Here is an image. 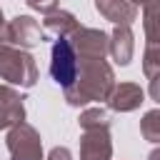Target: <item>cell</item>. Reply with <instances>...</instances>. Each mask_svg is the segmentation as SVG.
<instances>
[{
    "label": "cell",
    "mask_w": 160,
    "mask_h": 160,
    "mask_svg": "<svg viewBox=\"0 0 160 160\" xmlns=\"http://www.w3.org/2000/svg\"><path fill=\"white\" fill-rule=\"evenodd\" d=\"M112 88H115V72H112V68L105 60L78 58V75L62 90H65L68 105L80 108V105H88V102L108 100Z\"/></svg>",
    "instance_id": "1"
},
{
    "label": "cell",
    "mask_w": 160,
    "mask_h": 160,
    "mask_svg": "<svg viewBox=\"0 0 160 160\" xmlns=\"http://www.w3.org/2000/svg\"><path fill=\"white\" fill-rule=\"evenodd\" d=\"M0 80H5L8 85L32 88L38 82L35 58L28 50H20L12 45H0Z\"/></svg>",
    "instance_id": "2"
},
{
    "label": "cell",
    "mask_w": 160,
    "mask_h": 160,
    "mask_svg": "<svg viewBox=\"0 0 160 160\" xmlns=\"http://www.w3.org/2000/svg\"><path fill=\"white\" fill-rule=\"evenodd\" d=\"M5 145H8L10 160H45L40 132L30 122H18V125L8 128Z\"/></svg>",
    "instance_id": "3"
},
{
    "label": "cell",
    "mask_w": 160,
    "mask_h": 160,
    "mask_svg": "<svg viewBox=\"0 0 160 160\" xmlns=\"http://www.w3.org/2000/svg\"><path fill=\"white\" fill-rule=\"evenodd\" d=\"M68 42L78 58H88V60H105L108 48H110L108 32H102L98 28H82V25L68 38Z\"/></svg>",
    "instance_id": "4"
},
{
    "label": "cell",
    "mask_w": 160,
    "mask_h": 160,
    "mask_svg": "<svg viewBox=\"0 0 160 160\" xmlns=\"http://www.w3.org/2000/svg\"><path fill=\"white\" fill-rule=\"evenodd\" d=\"M78 75V55L75 50L70 48L68 38H55L52 42V50H50V78L68 88Z\"/></svg>",
    "instance_id": "5"
},
{
    "label": "cell",
    "mask_w": 160,
    "mask_h": 160,
    "mask_svg": "<svg viewBox=\"0 0 160 160\" xmlns=\"http://www.w3.org/2000/svg\"><path fill=\"white\" fill-rule=\"evenodd\" d=\"M40 42H45V32L40 30L35 18L15 15L12 20H8V25H5V45L28 50V48H35Z\"/></svg>",
    "instance_id": "6"
},
{
    "label": "cell",
    "mask_w": 160,
    "mask_h": 160,
    "mask_svg": "<svg viewBox=\"0 0 160 160\" xmlns=\"http://www.w3.org/2000/svg\"><path fill=\"white\" fill-rule=\"evenodd\" d=\"M112 158V138L108 128L82 130L80 138V160H110Z\"/></svg>",
    "instance_id": "7"
},
{
    "label": "cell",
    "mask_w": 160,
    "mask_h": 160,
    "mask_svg": "<svg viewBox=\"0 0 160 160\" xmlns=\"http://www.w3.org/2000/svg\"><path fill=\"white\" fill-rule=\"evenodd\" d=\"M25 122V95L10 85H0V130Z\"/></svg>",
    "instance_id": "8"
},
{
    "label": "cell",
    "mask_w": 160,
    "mask_h": 160,
    "mask_svg": "<svg viewBox=\"0 0 160 160\" xmlns=\"http://www.w3.org/2000/svg\"><path fill=\"white\" fill-rule=\"evenodd\" d=\"M105 102L115 112H132L145 102V90L138 82H120V85L115 82V88L110 90Z\"/></svg>",
    "instance_id": "9"
},
{
    "label": "cell",
    "mask_w": 160,
    "mask_h": 160,
    "mask_svg": "<svg viewBox=\"0 0 160 160\" xmlns=\"http://www.w3.org/2000/svg\"><path fill=\"white\" fill-rule=\"evenodd\" d=\"M95 10L112 25H132L138 20V8L130 0H95Z\"/></svg>",
    "instance_id": "10"
},
{
    "label": "cell",
    "mask_w": 160,
    "mask_h": 160,
    "mask_svg": "<svg viewBox=\"0 0 160 160\" xmlns=\"http://www.w3.org/2000/svg\"><path fill=\"white\" fill-rule=\"evenodd\" d=\"M108 38H110L108 52L112 55V60L118 65H130L132 52H135V35H132V30L128 25H115V30Z\"/></svg>",
    "instance_id": "11"
},
{
    "label": "cell",
    "mask_w": 160,
    "mask_h": 160,
    "mask_svg": "<svg viewBox=\"0 0 160 160\" xmlns=\"http://www.w3.org/2000/svg\"><path fill=\"white\" fill-rule=\"evenodd\" d=\"M42 28H45L50 35H55V38H70V35L80 28V22H78V18H75L72 12H68V10H52V12H48V15L42 18Z\"/></svg>",
    "instance_id": "12"
},
{
    "label": "cell",
    "mask_w": 160,
    "mask_h": 160,
    "mask_svg": "<svg viewBox=\"0 0 160 160\" xmlns=\"http://www.w3.org/2000/svg\"><path fill=\"white\" fill-rule=\"evenodd\" d=\"M142 72L150 80V95L152 100H158V78H160V48L158 42H148L145 55H142Z\"/></svg>",
    "instance_id": "13"
},
{
    "label": "cell",
    "mask_w": 160,
    "mask_h": 160,
    "mask_svg": "<svg viewBox=\"0 0 160 160\" xmlns=\"http://www.w3.org/2000/svg\"><path fill=\"white\" fill-rule=\"evenodd\" d=\"M78 122H80L82 130H98V128H108L110 130V122L112 120H110V112L105 108H88V110L80 112Z\"/></svg>",
    "instance_id": "14"
},
{
    "label": "cell",
    "mask_w": 160,
    "mask_h": 160,
    "mask_svg": "<svg viewBox=\"0 0 160 160\" xmlns=\"http://www.w3.org/2000/svg\"><path fill=\"white\" fill-rule=\"evenodd\" d=\"M140 132L148 142H160V110L152 108L140 120Z\"/></svg>",
    "instance_id": "15"
},
{
    "label": "cell",
    "mask_w": 160,
    "mask_h": 160,
    "mask_svg": "<svg viewBox=\"0 0 160 160\" xmlns=\"http://www.w3.org/2000/svg\"><path fill=\"white\" fill-rule=\"evenodd\" d=\"M25 2H28V8H32V10L48 15V12L58 10V2H60V0H25Z\"/></svg>",
    "instance_id": "16"
},
{
    "label": "cell",
    "mask_w": 160,
    "mask_h": 160,
    "mask_svg": "<svg viewBox=\"0 0 160 160\" xmlns=\"http://www.w3.org/2000/svg\"><path fill=\"white\" fill-rule=\"evenodd\" d=\"M45 160H72V152H70L65 145H55V148L48 152Z\"/></svg>",
    "instance_id": "17"
},
{
    "label": "cell",
    "mask_w": 160,
    "mask_h": 160,
    "mask_svg": "<svg viewBox=\"0 0 160 160\" xmlns=\"http://www.w3.org/2000/svg\"><path fill=\"white\" fill-rule=\"evenodd\" d=\"M5 25H8V20H5L2 8H0V45H5Z\"/></svg>",
    "instance_id": "18"
},
{
    "label": "cell",
    "mask_w": 160,
    "mask_h": 160,
    "mask_svg": "<svg viewBox=\"0 0 160 160\" xmlns=\"http://www.w3.org/2000/svg\"><path fill=\"white\" fill-rule=\"evenodd\" d=\"M130 2H132V5L138 8V5H145V2H150V0H130Z\"/></svg>",
    "instance_id": "19"
},
{
    "label": "cell",
    "mask_w": 160,
    "mask_h": 160,
    "mask_svg": "<svg viewBox=\"0 0 160 160\" xmlns=\"http://www.w3.org/2000/svg\"><path fill=\"white\" fill-rule=\"evenodd\" d=\"M158 158H160V152H158V150H155V152H152V155H150V160H158Z\"/></svg>",
    "instance_id": "20"
}]
</instances>
